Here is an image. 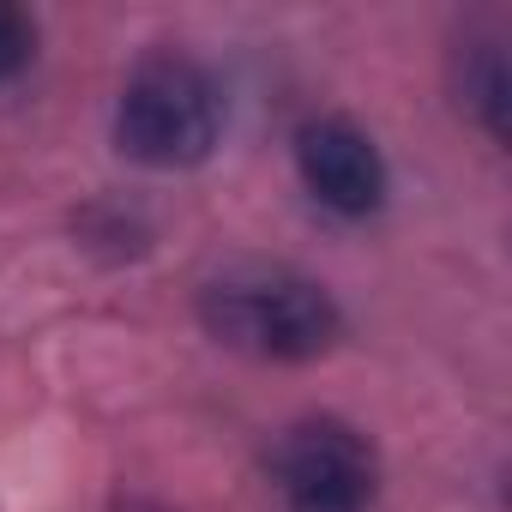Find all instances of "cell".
I'll return each instance as SVG.
<instances>
[{"label":"cell","instance_id":"3957f363","mask_svg":"<svg viewBox=\"0 0 512 512\" xmlns=\"http://www.w3.org/2000/svg\"><path fill=\"white\" fill-rule=\"evenodd\" d=\"M272 482H278L284 512H374L380 452L344 416H302L278 434Z\"/></svg>","mask_w":512,"mask_h":512},{"label":"cell","instance_id":"7a4b0ae2","mask_svg":"<svg viewBox=\"0 0 512 512\" xmlns=\"http://www.w3.org/2000/svg\"><path fill=\"white\" fill-rule=\"evenodd\" d=\"M223 139V91L205 61L151 49L115 97V151L139 169H199Z\"/></svg>","mask_w":512,"mask_h":512},{"label":"cell","instance_id":"8992f818","mask_svg":"<svg viewBox=\"0 0 512 512\" xmlns=\"http://www.w3.org/2000/svg\"><path fill=\"white\" fill-rule=\"evenodd\" d=\"M37 43H43L37 37V19L25 7H13V0H0V85H13V79L31 73Z\"/></svg>","mask_w":512,"mask_h":512},{"label":"cell","instance_id":"277c9868","mask_svg":"<svg viewBox=\"0 0 512 512\" xmlns=\"http://www.w3.org/2000/svg\"><path fill=\"white\" fill-rule=\"evenodd\" d=\"M290 145H296V175L320 211H332L344 223H368L386 205L392 169H386L374 133H362L350 115H308Z\"/></svg>","mask_w":512,"mask_h":512},{"label":"cell","instance_id":"5b68a950","mask_svg":"<svg viewBox=\"0 0 512 512\" xmlns=\"http://www.w3.org/2000/svg\"><path fill=\"white\" fill-rule=\"evenodd\" d=\"M452 85H458V109L476 115V127L500 145L506 139V109H512V73H506V49L494 37H464L452 55Z\"/></svg>","mask_w":512,"mask_h":512},{"label":"cell","instance_id":"6da1fadb","mask_svg":"<svg viewBox=\"0 0 512 512\" xmlns=\"http://www.w3.org/2000/svg\"><path fill=\"white\" fill-rule=\"evenodd\" d=\"M199 326L253 362H320L344 338V308L296 266L235 260L199 284Z\"/></svg>","mask_w":512,"mask_h":512}]
</instances>
